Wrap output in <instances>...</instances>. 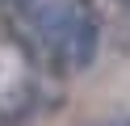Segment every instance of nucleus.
<instances>
[{
  "instance_id": "nucleus-3",
  "label": "nucleus",
  "mask_w": 130,
  "mask_h": 126,
  "mask_svg": "<svg viewBox=\"0 0 130 126\" xmlns=\"http://www.w3.org/2000/svg\"><path fill=\"white\" fill-rule=\"evenodd\" d=\"M4 4H9V8H17V13H34V8H38V0H4Z\"/></svg>"
},
{
  "instance_id": "nucleus-2",
  "label": "nucleus",
  "mask_w": 130,
  "mask_h": 126,
  "mask_svg": "<svg viewBox=\"0 0 130 126\" xmlns=\"http://www.w3.org/2000/svg\"><path fill=\"white\" fill-rule=\"evenodd\" d=\"M96 42H101V30H96V21L92 17H80V25H76V34H71V59H76V67H88L96 59Z\"/></svg>"
},
{
  "instance_id": "nucleus-1",
  "label": "nucleus",
  "mask_w": 130,
  "mask_h": 126,
  "mask_svg": "<svg viewBox=\"0 0 130 126\" xmlns=\"http://www.w3.org/2000/svg\"><path fill=\"white\" fill-rule=\"evenodd\" d=\"M34 13H38V25L46 30V38H55V42H71V34L80 25L76 8H67V4H42Z\"/></svg>"
}]
</instances>
